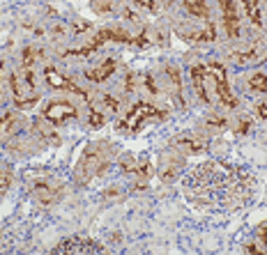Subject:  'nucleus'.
<instances>
[{
    "label": "nucleus",
    "mask_w": 267,
    "mask_h": 255,
    "mask_svg": "<svg viewBox=\"0 0 267 255\" xmlns=\"http://www.w3.org/2000/svg\"><path fill=\"white\" fill-rule=\"evenodd\" d=\"M177 145H182V150L184 152H201L203 150V143L201 140H194V138H180L177 140Z\"/></svg>",
    "instance_id": "18"
},
{
    "label": "nucleus",
    "mask_w": 267,
    "mask_h": 255,
    "mask_svg": "<svg viewBox=\"0 0 267 255\" xmlns=\"http://www.w3.org/2000/svg\"><path fill=\"white\" fill-rule=\"evenodd\" d=\"M244 12L251 19L253 25H262V16H260V0H242Z\"/></svg>",
    "instance_id": "13"
},
{
    "label": "nucleus",
    "mask_w": 267,
    "mask_h": 255,
    "mask_svg": "<svg viewBox=\"0 0 267 255\" xmlns=\"http://www.w3.org/2000/svg\"><path fill=\"white\" fill-rule=\"evenodd\" d=\"M207 76H212V78H214V85H217V95H219V99H221V104L228 106V108H235L237 99H235V95L231 92V85H228L226 69H223V65H219V62H210V65H207Z\"/></svg>",
    "instance_id": "4"
},
{
    "label": "nucleus",
    "mask_w": 267,
    "mask_h": 255,
    "mask_svg": "<svg viewBox=\"0 0 267 255\" xmlns=\"http://www.w3.org/2000/svg\"><path fill=\"white\" fill-rule=\"evenodd\" d=\"M106 117L101 115V113H97V110H92L90 113V126H104Z\"/></svg>",
    "instance_id": "20"
},
{
    "label": "nucleus",
    "mask_w": 267,
    "mask_h": 255,
    "mask_svg": "<svg viewBox=\"0 0 267 255\" xmlns=\"http://www.w3.org/2000/svg\"><path fill=\"white\" fill-rule=\"evenodd\" d=\"M21 129V120H19V115L16 113H5V115L0 117V134H5V136H10V134H16V131Z\"/></svg>",
    "instance_id": "12"
},
{
    "label": "nucleus",
    "mask_w": 267,
    "mask_h": 255,
    "mask_svg": "<svg viewBox=\"0 0 267 255\" xmlns=\"http://www.w3.org/2000/svg\"><path fill=\"white\" fill-rule=\"evenodd\" d=\"M120 165H122V170H134V168H136V161H131V156L125 154L120 159Z\"/></svg>",
    "instance_id": "22"
},
{
    "label": "nucleus",
    "mask_w": 267,
    "mask_h": 255,
    "mask_svg": "<svg viewBox=\"0 0 267 255\" xmlns=\"http://www.w3.org/2000/svg\"><path fill=\"white\" fill-rule=\"evenodd\" d=\"M104 246L90 237H69L53 248V253H101Z\"/></svg>",
    "instance_id": "6"
},
{
    "label": "nucleus",
    "mask_w": 267,
    "mask_h": 255,
    "mask_svg": "<svg viewBox=\"0 0 267 255\" xmlns=\"http://www.w3.org/2000/svg\"><path fill=\"white\" fill-rule=\"evenodd\" d=\"M150 117H159V120H164L166 113H162L159 108L145 104V101H138V104H134V108L127 113L125 120L120 122V129L122 131H134V134H136V131L143 126V122L150 120Z\"/></svg>",
    "instance_id": "2"
},
{
    "label": "nucleus",
    "mask_w": 267,
    "mask_h": 255,
    "mask_svg": "<svg viewBox=\"0 0 267 255\" xmlns=\"http://www.w3.org/2000/svg\"><path fill=\"white\" fill-rule=\"evenodd\" d=\"M219 7H221L226 35L231 37V39H237V37H240V14H237L235 3H233V0H219Z\"/></svg>",
    "instance_id": "9"
},
{
    "label": "nucleus",
    "mask_w": 267,
    "mask_h": 255,
    "mask_svg": "<svg viewBox=\"0 0 267 255\" xmlns=\"http://www.w3.org/2000/svg\"><path fill=\"white\" fill-rule=\"evenodd\" d=\"M136 5H141V7H145V10H150V12H155V7H157V3L155 0H134Z\"/></svg>",
    "instance_id": "24"
},
{
    "label": "nucleus",
    "mask_w": 267,
    "mask_h": 255,
    "mask_svg": "<svg viewBox=\"0 0 267 255\" xmlns=\"http://www.w3.org/2000/svg\"><path fill=\"white\" fill-rule=\"evenodd\" d=\"M166 74H168V80L173 83V95H175V99L182 104V83H180V71H177V67H168L166 69Z\"/></svg>",
    "instance_id": "17"
},
{
    "label": "nucleus",
    "mask_w": 267,
    "mask_h": 255,
    "mask_svg": "<svg viewBox=\"0 0 267 255\" xmlns=\"http://www.w3.org/2000/svg\"><path fill=\"white\" fill-rule=\"evenodd\" d=\"M30 193L35 195V200L42 202V205H53V202H58L62 198L65 189L56 180H46L44 177V180L30 182Z\"/></svg>",
    "instance_id": "3"
},
{
    "label": "nucleus",
    "mask_w": 267,
    "mask_h": 255,
    "mask_svg": "<svg viewBox=\"0 0 267 255\" xmlns=\"http://www.w3.org/2000/svg\"><path fill=\"white\" fill-rule=\"evenodd\" d=\"M32 60H35V51H32L30 46H25V49H23V65H25V67H30Z\"/></svg>",
    "instance_id": "21"
},
{
    "label": "nucleus",
    "mask_w": 267,
    "mask_h": 255,
    "mask_svg": "<svg viewBox=\"0 0 267 255\" xmlns=\"http://www.w3.org/2000/svg\"><path fill=\"white\" fill-rule=\"evenodd\" d=\"M116 159V147L108 143V140H95V143H88L86 150L81 152L79 161H76L74 168V182L79 186H88L95 177L104 175L108 165Z\"/></svg>",
    "instance_id": "1"
},
{
    "label": "nucleus",
    "mask_w": 267,
    "mask_h": 255,
    "mask_svg": "<svg viewBox=\"0 0 267 255\" xmlns=\"http://www.w3.org/2000/svg\"><path fill=\"white\" fill-rule=\"evenodd\" d=\"M145 85H147V90H150L152 95H159V92H157V85H155V80H152V76H145Z\"/></svg>",
    "instance_id": "26"
},
{
    "label": "nucleus",
    "mask_w": 267,
    "mask_h": 255,
    "mask_svg": "<svg viewBox=\"0 0 267 255\" xmlns=\"http://www.w3.org/2000/svg\"><path fill=\"white\" fill-rule=\"evenodd\" d=\"M106 41H120V44H136V37H131L127 30H122V28H101L99 32H97L95 37H92V41L88 46L92 49V53H95L97 49H99L101 44H106Z\"/></svg>",
    "instance_id": "8"
},
{
    "label": "nucleus",
    "mask_w": 267,
    "mask_h": 255,
    "mask_svg": "<svg viewBox=\"0 0 267 255\" xmlns=\"http://www.w3.org/2000/svg\"><path fill=\"white\" fill-rule=\"evenodd\" d=\"M205 78H207V67L194 65V67H192V83H194V90H196L198 99H201V101H207V104H210V95H207V88H205Z\"/></svg>",
    "instance_id": "11"
},
{
    "label": "nucleus",
    "mask_w": 267,
    "mask_h": 255,
    "mask_svg": "<svg viewBox=\"0 0 267 255\" xmlns=\"http://www.w3.org/2000/svg\"><path fill=\"white\" fill-rule=\"evenodd\" d=\"M104 104H106V106H108V108H111V110H113V113H116V110H118V108H120V101H118V99H113V97H111V95H104Z\"/></svg>",
    "instance_id": "23"
},
{
    "label": "nucleus",
    "mask_w": 267,
    "mask_h": 255,
    "mask_svg": "<svg viewBox=\"0 0 267 255\" xmlns=\"http://www.w3.org/2000/svg\"><path fill=\"white\" fill-rule=\"evenodd\" d=\"M42 117L58 126V124L76 120V117H79V110H76V106H71L69 101H51V104L42 110Z\"/></svg>",
    "instance_id": "5"
},
{
    "label": "nucleus",
    "mask_w": 267,
    "mask_h": 255,
    "mask_svg": "<svg viewBox=\"0 0 267 255\" xmlns=\"http://www.w3.org/2000/svg\"><path fill=\"white\" fill-rule=\"evenodd\" d=\"M249 126H251V122H249V120H244V122H240V129H237V131H240V134H247V131H249Z\"/></svg>",
    "instance_id": "28"
},
{
    "label": "nucleus",
    "mask_w": 267,
    "mask_h": 255,
    "mask_svg": "<svg viewBox=\"0 0 267 255\" xmlns=\"http://www.w3.org/2000/svg\"><path fill=\"white\" fill-rule=\"evenodd\" d=\"M116 67H118L116 58H106V60L101 62L99 67H95V69L86 71V78L92 80V83H104V80L111 78V74H116Z\"/></svg>",
    "instance_id": "10"
},
{
    "label": "nucleus",
    "mask_w": 267,
    "mask_h": 255,
    "mask_svg": "<svg viewBox=\"0 0 267 255\" xmlns=\"http://www.w3.org/2000/svg\"><path fill=\"white\" fill-rule=\"evenodd\" d=\"M258 237H260V241H262V244H265V246H267V223H265V225H262L260 230H258Z\"/></svg>",
    "instance_id": "27"
},
{
    "label": "nucleus",
    "mask_w": 267,
    "mask_h": 255,
    "mask_svg": "<svg viewBox=\"0 0 267 255\" xmlns=\"http://www.w3.org/2000/svg\"><path fill=\"white\" fill-rule=\"evenodd\" d=\"M12 182H14V170H12V165L0 163V198L10 191Z\"/></svg>",
    "instance_id": "14"
},
{
    "label": "nucleus",
    "mask_w": 267,
    "mask_h": 255,
    "mask_svg": "<svg viewBox=\"0 0 267 255\" xmlns=\"http://www.w3.org/2000/svg\"><path fill=\"white\" fill-rule=\"evenodd\" d=\"M256 115L262 117V120H267V104H258L256 106Z\"/></svg>",
    "instance_id": "25"
},
{
    "label": "nucleus",
    "mask_w": 267,
    "mask_h": 255,
    "mask_svg": "<svg viewBox=\"0 0 267 255\" xmlns=\"http://www.w3.org/2000/svg\"><path fill=\"white\" fill-rule=\"evenodd\" d=\"M182 5L186 7V12L196 19H205L207 16V5L205 0H182Z\"/></svg>",
    "instance_id": "15"
},
{
    "label": "nucleus",
    "mask_w": 267,
    "mask_h": 255,
    "mask_svg": "<svg viewBox=\"0 0 267 255\" xmlns=\"http://www.w3.org/2000/svg\"><path fill=\"white\" fill-rule=\"evenodd\" d=\"M249 88H251V92H267V74H262V71H256V74H251V78H249Z\"/></svg>",
    "instance_id": "16"
},
{
    "label": "nucleus",
    "mask_w": 267,
    "mask_h": 255,
    "mask_svg": "<svg viewBox=\"0 0 267 255\" xmlns=\"http://www.w3.org/2000/svg\"><path fill=\"white\" fill-rule=\"evenodd\" d=\"M44 76H46V83L53 88V90H62V92H71V95H79L83 97V99H88L86 90H81L79 85L74 83L71 78H67L65 74H60L58 69H53V67H46L44 69Z\"/></svg>",
    "instance_id": "7"
},
{
    "label": "nucleus",
    "mask_w": 267,
    "mask_h": 255,
    "mask_svg": "<svg viewBox=\"0 0 267 255\" xmlns=\"http://www.w3.org/2000/svg\"><path fill=\"white\" fill-rule=\"evenodd\" d=\"M10 88H12L14 99L21 101V88H19V76H16V74H10Z\"/></svg>",
    "instance_id": "19"
},
{
    "label": "nucleus",
    "mask_w": 267,
    "mask_h": 255,
    "mask_svg": "<svg viewBox=\"0 0 267 255\" xmlns=\"http://www.w3.org/2000/svg\"><path fill=\"white\" fill-rule=\"evenodd\" d=\"M247 253H258V246L256 244H249L247 246Z\"/></svg>",
    "instance_id": "29"
}]
</instances>
